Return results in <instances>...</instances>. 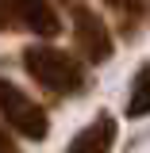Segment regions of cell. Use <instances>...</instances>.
<instances>
[{
    "instance_id": "cell-7",
    "label": "cell",
    "mask_w": 150,
    "mask_h": 153,
    "mask_svg": "<svg viewBox=\"0 0 150 153\" xmlns=\"http://www.w3.org/2000/svg\"><path fill=\"white\" fill-rule=\"evenodd\" d=\"M104 4H112L115 12L123 16L127 35H135L139 27H146V23H150V0H104Z\"/></svg>"
},
{
    "instance_id": "cell-3",
    "label": "cell",
    "mask_w": 150,
    "mask_h": 153,
    "mask_svg": "<svg viewBox=\"0 0 150 153\" xmlns=\"http://www.w3.org/2000/svg\"><path fill=\"white\" fill-rule=\"evenodd\" d=\"M27 35L50 38L62 35V16H58V4L50 0H0V35Z\"/></svg>"
},
{
    "instance_id": "cell-2",
    "label": "cell",
    "mask_w": 150,
    "mask_h": 153,
    "mask_svg": "<svg viewBox=\"0 0 150 153\" xmlns=\"http://www.w3.org/2000/svg\"><path fill=\"white\" fill-rule=\"evenodd\" d=\"M58 8L69 16L73 46H77V54H81V61L104 65L115 54V38H112V27L104 23V16L96 12L89 0H58Z\"/></svg>"
},
{
    "instance_id": "cell-1",
    "label": "cell",
    "mask_w": 150,
    "mask_h": 153,
    "mask_svg": "<svg viewBox=\"0 0 150 153\" xmlns=\"http://www.w3.org/2000/svg\"><path fill=\"white\" fill-rule=\"evenodd\" d=\"M23 69L38 88H46L50 96H81L89 88V73L85 61L69 50H58L50 42H35L23 50Z\"/></svg>"
},
{
    "instance_id": "cell-5",
    "label": "cell",
    "mask_w": 150,
    "mask_h": 153,
    "mask_svg": "<svg viewBox=\"0 0 150 153\" xmlns=\"http://www.w3.org/2000/svg\"><path fill=\"white\" fill-rule=\"evenodd\" d=\"M115 134H119L115 119H112L108 111H100L89 126H81V130L73 134V142L66 146V153H112Z\"/></svg>"
},
{
    "instance_id": "cell-8",
    "label": "cell",
    "mask_w": 150,
    "mask_h": 153,
    "mask_svg": "<svg viewBox=\"0 0 150 153\" xmlns=\"http://www.w3.org/2000/svg\"><path fill=\"white\" fill-rule=\"evenodd\" d=\"M0 153H19V146H16V138L0 126Z\"/></svg>"
},
{
    "instance_id": "cell-4",
    "label": "cell",
    "mask_w": 150,
    "mask_h": 153,
    "mask_svg": "<svg viewBox=\"0 0 150 153\" xmlns=\"http://www.w3.org/2000/svg\"><path fill=\"white\" fill-rule=\"evenodd\" d=\"M0 119L19 134V138H31V142H42L50 134V119L42 111V103H35L31 96L19 88L16 80L0 76Z\"/></svg>"
},
{
    "instance_id": "cell-6",
    "label": "cell",
    "mask_w": 150,
    "mask_h": 153,
    "mask_svg": "<svg viewBox=\"0 0 150 153\" xmlns=\"http://www.w3.org/2000/svg\"><path fill=\"white\" fill-rule=\"evenodd\" d=\"M142 115H150V61L139 65L131 80V96H127V119H142Z\"/></svg>"
}]
</instances>
